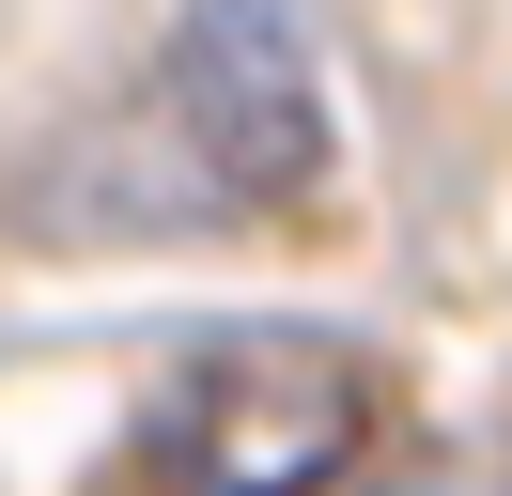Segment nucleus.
<instances>
[{
	"mask_svg": "<svg viewBox=\"0 0 512 496\" xmlns=\"http://www.w3.org/2000/svg\"><path fill=\"white\" fill-rule=\"evenodd\" d=\"M373 450V357L326 326H218L140 403L156 496H326Z\"/></svg>",
	"mask_w": 512,
	"mask_h": 496,
	"instance_id": "f257e3e1",
	"label": "nucleus"
},
{
	"mask_svg": "<svg viewBox=\"0 0 512 496\" xmlns=\"http://www.w3.org/2000/svg\"><path fill=\"white\" fill-rule=\"evenodd\" d=\"M156 93L218 202H311L326 186V62L295 0H187Z\"/></svg>",
	"mask_w": 512,
	"mask_h": 496,
	"instance_id": "f03ea898",
	"label": "nucleus"
},
{
	"mask_svg": "<svg viewBox=\"0 0 512 496\" xmlns=\"http://www.w3.org/2000/svg\"><path fill=\"white\" fill-rule=\"evenodd\" d=\"M373 496H512V434H450V450H419L404 481H373Z\"/></svg>",
	"mask_w": 512,
	"mask_h": 496,
	"instance_id": "7ed1b4c3",
	"label": "nucleus"
}]
</instances>
